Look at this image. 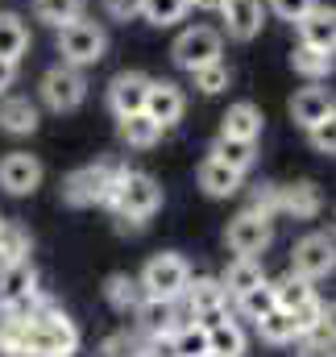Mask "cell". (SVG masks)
Returning a JSON list of instances; mask_svg holds the SVG:
<instances>
[{
  "label": "cell",
  "mask_w": 336,
  "mask_h": 357,
  "mask_svg": "<svg viewBox=\"0 0 336 357\" xmlns=\"http://www.w3.org/2000/svg\"><path fill=\"white\" fill-rule=\"evenodd\" d=\"M79 349V328L67 312H59L50 299L21 320V337H17V357H71Z\"/></svg>",
  "instance_id": "6da1fadb"
},
{
  "label": "cell",
  "mask_w": 336,
  "mask_h": 357,
  "mask_svg": "<svg viewBox=\"0 0 336 357\" xmlns=\"http://www.w3.org/2000/svg\"><path fill=\"white\" fill-rule=\"evenodd\" d=\"M112 212L129 225V229H142L158 208H162V187L158 178L146 175V171H121L112 183V195H108Z\"/></svg>",
  "instance_id": "7a4b0ae2"
},
{
  "label": "cell",
  "mask_w": 336,
  "mask_h": 357,
  "mask_svg": "<svg viewBox=\"0 0 336 357\" xmlns=\"http://www.w3.org/2000/svg\"><path fill=\"white\" fill-rule=\"evenodd\" d=\"M59 54H63L67 67H91L108 54V33L96 21L75 17V21L59 25Z\"/></svg>",
  "instance_id": "3957f363"
},
{
  "label": "cell",
  "mask_w": 336,
  "mask_h": 357,
  "mask_svg": "<svg viewBox=\"0 0 336 357\" xmlns=\"http://www.w3.org/2000/svg\"><path fill=\"white\" fill-rule=\"evenodd\" d=\"M121 175V167L112 162H91V167H79L63 178V199L71 208H91V204H108L112 195V183Z\"/></svg>",
  "instance_id": "277c9868"
},
{
  "label": "cell",
  "mask_w": 336,
  "mask_h": 357,
  "mask_svg": "<svg viewBox=\"0 0 336 357\" xmlns=\"http://www.w3.org/2000/svg\"><path fill=\"white\" fill-rule=\"evenodd\" d=\"M137 282H142L146 299H178L187 291V282H191V266L178 254H154Z\"/></svg>",
  "instance_id": "5b68a950"
},
{
  "label": "cell",
  "mask_w": 336,
  "mask_h": 357,
  "mask_svg": "<svg viewBox=\"0 0 336 357\" xmlns=\"http://www.w3.org/2000/svg\"><path fill=\"white\" fill-rule=\"evenodd\" d=\"M170 54H174V63H178L183 71H195V67L216 63V59L224 54V38H220V29H212V25H191V29H183V33L174 38Z\"/></svg>",
  "instance_id": "8992f818"
},
{
  "label": "cell",
  "mask_w": 336,
  "mask_h": 357,
  "mask_svg": "<svg viewBox=\"0 0 336 357\" xmlns=\"http://www.w3.org/2000/svg\"><path fill=\"white\" fill-rule=\"evenodd\" d=\"M291 270L295 274H303V278H328L336 270V241L328 233H307V237H299L295 241V250H291Z\"/></svg>",
  "instance_id": "52a82bcc"
},
{
  "label": "cell",
  "mask_w": 336,
  "mask_h": 357,
  "mask_svg": "<svg viewBox=\"0 0 336 357\" xmlns=\"http://www.w3.org/2000/svg\"><path fill=\"white\" fill-rule=\"evenodd\" d=\"M270 237H274L270 216H261V212H253V208H245L241 216H233L229 229H224V241H229V250H233L237 258H257V254L270 245Z\"/></svg>",
  "instance_id": "ba28073f"
},
{
  "label": "cell",
  "mask_w": 336,
  "mask_h": 357,
  "mask_svg": "<svg viewBox=\"0 0 336 357\" xmlns=\"http://www.w3.org/2000/svg\"><path fill=\"white\" fill-rule=\"evenodd\" d=\"M84 96H87V84H84V75H79V67L59 63V67H50L42 75V100L54 112H75L84 104Z\"/></svg>",
  "instance_id": "9c48e42d"
},
{
  "label": "cell",
  "mask_w": 336,
  "mask_h": 357,
  "mask_svg": "<svg viewBox=\"0 0 336 357\" xmlns=\"http://www.w3.org/2000/svg\"><path fill=\"white\" fill-rule=\"evenodd\" d=\"M187 316L199 324H216L220 316H229V291L220 287V278H191L187 282Z\"/></svg>",
  "instance_id": "30bf717a"
},
{
  "label": "cell",
  "mask_w": 336,
  "mask_h": 357,
  "mask_svg": "<svg viewBox=\"0 0 336 357\" xmlns=\"http://www.w3.org/2000/svg\"><path fill=\"white\" fill-rule=\"evenodd\" d=\"M183 108H187V96L178 84H170V79H150V91H146V116L158 125V129H170V125H178L183 121Z\"/></svg>",
  "instance_id": "8fae6325"
},
{
  "label": "cell",
  "mask_w": 336,
  "mask_h": 357,
  "mask_svg": "<svg viewBox=\"0 0 336 357\" xmlns=\"http://www.w3.org/2000/svg\"><path fill=\"white\" fill-rule=\"evenodd\" d=\"M0 187L8 195H33L42 187V162L25 150H13L0 158Z\"/></svg>",
  "instance_id": "7c38bea8"
},
{
  "label": "cell",
  "mask_w": 336,
  "mask_h": 357,
  "mask_svg": "<svg viewBox=\"0 0 336 357\" xmlns=\"http://www.w3.org/2000/svg\"><path fill=\"white\" fill-rule=\"evenodd\" d=\"M216 8L233 42H253L261 33V21H266L261 0H216Z\"/></svg>",
  "instance_id": "4fadbf2b"
},
{
  "label": "cell",
  "mask_w": 336,
  "mask_h": 357,
  "mask_svg": "<svg viewBox=\"0 0 336 357\" xmlns=\"http://www.w3.org/2000/svg\"><path fill=\"white\" fill-rule=\"evenodd\" d=\"M146 91H150V75L146 71H121L108 84V104L116 116H133L146 108Z\"/></svg>",
  "instance_id": "5bb4252c"
},
{
  "label": "cell",
  "mask_w": 336,
  "mask_h": 357,
  "mask_svg": "<svg viewBox=\"0 0 336 357\" xmlns=\"http://www.w3.org/2000/svg\"><path fill=\"white\" fill-rule=\"evenodd\" d=\"M299 25V42L303 46H316V50H324V54H336V8L328 4H316L303 21H295Z\"/></svg>",
  "instance_id": "9a60e30c"
},
{
  "label": "cell",
  "mask_w": 336,
  "mask_h": 357,
  "mask_svg": "<svg viewBox=\"0 0 336 357\" xmlns=\"http://www.w3.org/2000/svg\"><path fill=\"white\" fill-rule=\"evenodd\" d=\"M333 112H336V96L328 88H303V91H295V100H291V116H295V125H303V129L320 125V121L333 116Z\"/></svg>",
  "instance_id": "2e32d148"
},
{
  "label": "cell",
  "mask_w": 336,
  "mask_h": 357,
  "mask_svg": "<svg viewBox=\"0 0 336 357\" xmlns=\"http://www.w3.org/2000/svg\"><path fill=\"white\" fill-rule=\"evenodd\" d=\"M199 187H204L212 199H229V195L241 191V171H233L229 162H220L216 154H208V158L199 162Z\"/></svg>",
  "instance_id": "e0dca14e"
},
{
  "label": "cell",
  "mask_w": 336,
  "mask_h": 357,
  "mask_svg": "<svg viewBox=\"0 0 336 357\" xmlns=\"http://www.w3.org/2000/svg\"><path fill=\"white\" fill-rule=\"evenodd\" d=\"M278 212H287L295 220H312L320 212V187L316 183H287V187H278Z\"/></svg>",
  "instance_id": "ac0fdd59"
},
{
  "label": "cell",
  "mask_w": 336,
  "mask_h": 357,
  "mask_svg": "<svg viewBox=\"0 0 336 357\" xmlns=\"http://www.w3.org/2000/svg\"><path fill=\"white\" fill-rule=\"evenodd\" d=\"M220 137H241V142H257L261 137V108L241 100L220 116Z\"/></svg>",
  "instance_id": "d6986e66"
},
{
  "label": "cell",
  "mask_w": 336,
  "mask_h": 357,
  "mask_svg": "<svg viewBox=\"0 0 336 357\" xmlns=\"http://www.w3.org/2000/svg\"><path fill=\"white\" fill-rule=\"evenodd\" d=\"M0 129L13 137H25L38 129V108L25 96H0Z\"/></svg>",
  "instance_id": "ffe728a7"
},
{
  "label": "cell",
  "mask_w": 336,
  "mask_h": 357,
  "mask_svg": "<svg viewBox=\"0 0 336 357\" xmlns=\"http://www.w3.org/2000/svg\"><path fill=\"white\" fill-rule=\"evenodd\" d=\"M137 320H142L146 337H170L178 328V307H174V299H142Z\"/></svg>",
  "instance_id": "44dd1931"
},
{
  "label": "cell",
  "mask_w": 336,
  "mask_h": 357,
  "mask_svg": "<svg viewBox=\"0 0 336 357\" xmlns=\"http://www.w3.org/2000/svg\"><path fill=\"white\" fill-rule=\"evenodd\" d=\"M208 354L212 357H241L245 354V333L237 320L220 316L216 324H208Z\"/></svg>",
  "instance_id": "7402d4cb"
},
{
  "label": "cell",
  "mask_w": 336,
  "mask_h": 357,
  "mask_svg": "<svg viewBox=\"0 0 336 357\" xmlns=\"http://www.w3.org/2000/svg\"><path fill=\"white\" fill-rule=\"evenodd\" d=\"M25 50H29V29H25V21H21L17 13H0V59L17 67V63L25 59Z\"/></svg>",
  "instance_id": "603a6c76"
},
{
  "label": "cell",
  "mask_w": 336,
  "mask_h": 357,
  "mask_svg": "<svg viewBox=\"0 0 336 357\" xmlns=\"http://www.w3.org/2000/svg\"><path fill=\"white\" fill-rule=\"evenodd\" d=\"M29 291H38V270L29 266V258L0 266V303H13V299H21Z\"/></svg>",
  "instance_id": "cb8c5ba5"
},
{
  "label": "cell",
  "mask_w": 336,
  "mask_h": 357,
  "mask_svg": "<svg viewBox=\"0 0 336 357\" xmlns=\"http://www.w3.org/2000/svg\"><path fill=\"white\" fill-rule=\"evenodd\" d=\"M291 67H295V75H303V79H312V84H320V79H328L336 67V54H324V50H316V46H295L291 50Z\"/></svg>",
  "instance_id": "d4e9b609"
},
{
  "label": "cell",
  "mask_w": 336,
  "mask_h": 357,
  "mask_svg": "<svg viewBox=\"0 0 336 357\" xmlns=\"http://www.w3.org/2000/svg\"><path fill=\"white\" fill-rule=\"evenodd\" d=\"M104 299H108L116 312H137L142 299H146V291H142V282H137L133 274H108V282H104Z\"/></svg>",
  "instance_id": "484cf974"
},
{
  "label": "cell",
  "mask_w": 336,
  "mask_h": 357,
  "mask_svg": "<svg viewBox=\"0 0 336 357\" xmlns=\"http://www.w3.org/2000/svg\"><path fill=\"white\" fill-rule=\"evenodd\" d=\"M316 295V287H312V278H303V274H282L278 282H274V307L278 312H295L299 303H307Z\"/></svg>",
  "instance_id": "4316f807"
},
{
  "label": "cell",
  "mask_w": 336,
  "mask_h": 357,
  "mask_svg": "<svg viewBox=\"0 0 336 357\" xmlns=\"http://www.w3.org/2000/svg\"><path fill=\"white\" fill-rule=\"evenodd\" d=\"M266 278V270H261V262L257 258H233L229 262V270H224V278H220V287L237 299V295H245L250 287H257Z\"/></svg>",
  "instance_id": "83f0119b"
},
{
  "label": "cell",
  "mask_w": 336,
  "mask_h": 357,
  "mask_svg": "<svg viewBox=\"0 0 336 357\" xmlns=\"http://www.w3.org/2000/svg\"><path fill=\"white\" fill-rule=\"evenodd\" d=\"M170 349H174V357H212L208 354V324H199V320L178 324L170 333Z\"/></svg>",
  "instance_id": "f1b7e54d"
},
{
  "label": "cell",
  "mask_w": 336,
  "mask_h": 357,
  "mask_svg": "<svg viewBox=\"0 0 336 357\" xmlns=\"http://www.w3.org/2000/svg\"><path fill=\"white\" fill-rule=\"evenodd\" d=\"M116 129H121V142H125V146H133V150H150V146L162 137V129H158L146 112L121 116V125H116Z\"/></svg>",
  "instance_id": "f546056e"
},
{
  "label": "cell",
  "mask_w": 336,
  "mask_h": 357,
  "mask_svg": "<svg viewBox=\"0 0 336 357\" xmlns=\"http://www.w3.org/2000/svg\"><path fill=\"white\" fill-rule=\"evenodd\" d=\"M187 13H191V4H187V0H137V17H146V21H150V25H158V29L178 25Z\"/></svg>",
  "instance_id": "4dcf8cb0"
},
{
  "label": "cell",
  "mask_w": 336,
  "mask_h": 357,
  "mask_svg": "<svg viewBox=\"0 0 336 357\" xmlns=\"http://www.w3.org/2000/svg\"><path fill=\"white\" fill-rule=\"evenodd\" d=\"M212 154H216L220 162H229L233 171H241V175H245L253 162H257V142H241V137H216Z\"/></svg>",
  "instance_id": "1f68e13d"
},
{
  "label": "cell",
  "mask_w": 336,
  "mask_h": 357,
  "mask_svg": "<svg viewBox=\"0 0 336 357\" xmlns=\"http://www.w3.org/2000/svg\"><path fill=\"white\" fill-rule=\"evenodd\" d=\"M25 258H29V233L13 220H0V266L25 262Z\"/></svg>",
  "instance_id": "d6a6232c"
},
{
  "label": "cell",
  "mask_w": 336,
  "mask_h": 357,
  "mask_svg": "<svg viewBox=\"0 0 336 357\" xmlns=\"http://www.w3.org/2000/svg\"><path fill=\"white\" fill-rule=\"evenodd\" d=\"M253 324H257V337H261L266 345H291V341H295V324H291V316L278 312V307L266 312V316L253 320Z\"/></svg>",
  "instance_id": "836d02e7"
},
{
  "label": "cell",
  "mask_w": 336,
  "mask_h": 357,
  "mask_svg": "<svg viewBox=\"0 0 336 357\" xmlns=\"http://www.w3.org/2000/svg\"><path fill=\"white\" fill-rule=\"evenodd\" d=\"M33 17L59 29L75 17H84V0H33Z\"/></svg>",
  "instance_id": "e575fe53"
},
{
  "label": "cell",
  "mask_w": 336,
  "mask_h": 357,
  "mask_svg": "<svg viewBox=\"0 0 336 357\" xmlns=\"http://www.w3.org/2000/svg\"><path fill=\"white\" fill-rule=\"evenodd\" d=\"M237 307H241V316H245V320H261L266 312H274V287L261 278V282L250 287L245 295H237Z\"/></svg>",
  "instance_id": "d590c367"
},
{
  "label": "cell",
  "mask_w": 336,
  "mask_h": 357,
  "mask_svg": "<svg viewBox=\"0 0 336 357\" xmlns=\"http://www.w3.org/2000/svg\"><path fill=\"white\" fill-rule=\"evenodd\" d=\"M291 316V324H295V337H312V333H320L324 328V303L312 295L307 303H299L295 312H287Z\"/></svg>",
  "instance_id": "8d00e7d4"
},
{
  "label": "cell",
  "mask_w": 336,
  "mask_h": 357,
  "mask_svg": "<svg viewBox=\"0 0 336 357\" xmlns=\"http://www.w3.org/2000/svg\"><path fill=\"white\" fill-rule=\"evenodd\" d=\"M191 79H195V88L204 91V96H216V91L229 88L233 71L224 67V59H216V63H204V67H195V71H191Z\"/></svg>",
  "instance_id": "74e56055"
},
{
  "label": "cell",
  "mask_w": 336,
  "mask_h": 357,
  "mask_svg": "<svg viewBox=\"0 0 336 357\" xmlns=\"http://www.w3.org/2000/svg\"><path fill=\"white\" fill-rule=\"evenodd\" d=\"M307 137H312V150H316V154L336 158V112H333V116H324L320 125H312V129H307Z\"/></svg>",
  "instance_id": "f35d334b"
},
{
  "label": "cell",
  "mask_w": 336,
  "mask_h": 357,
  "mask_svg": "<svg viewBox=\"0 0 336 357\" xmlns=\"http://www.w3.org/2000/svg\"><path fill=\"white\" fill-rule=\"evenodd\" d=\"M100 357H146V345L137 337H129V333H116V337H108L100 345Z\"/></svg>",
  "instance_id": "ab89813d"
},
{
  "label": "cell",
  "mask_w": 336,
  "mask_h": 357,
  "mask_svg": "<svg viewBox=\"0 0 336 357\" xmlns=\"http://www.w3.org/2000/svg\"><path fill=\"white\" fill-rule=\"evenodd\" d=\"M303 345H299V354L295 357H336V341L320 328V333H312V337H299Z\"/></svg>",
  "instance_id": "60d3db41"
},
{
  "label": "cell",
  "mask_w": 336,
  "mask_h": 357,
  "mask_svg": "<svg viewBox=\"0 0 336 357\" xmlns=\"http://www.w3.org/2000/svg\"><path fill=\"white\" fill-rule=\"evenodd\" d=\"M320 0H270V8H274V17H282V21H303L312 8H316Z\"/></svg>",
  "instance_id": "b9f144b4"
},
{
  "label": "cell",
  "mask_w": 336,
  "mask_h": 357,
  "mask_svg": "<svg viewBox=\"0 0 336 357\" xmlns=\"http://www.w3.org/2000/svg\"><path fill=\"white\" fill-rule=\"evenodd\" d=\"M253 212L274 216V212H278V187H261V191L253 195Z\"/></svg>",
  "instance_id": "7bdbcfd3"
},
{
  "label": "cell",
  "mask_w": 336,
  "mask_h": 357,
  "mask_svg": "<svg viewBox=\"0 0 336 357\" xmlns=\"http://www.w3.org/2000/svg\"><path fill=\"white\" fill-rule=\"evenodd\" d=\"M104 8H108V17H116V21L137 17V0H104Z\"/></svg>",
  "instance_id": "ee69618b"
},
{
  "label": "cell",
  "mask_w": 336,
  "mask_h": 357,
  "mask_svg": "<svg viewBox=\"0 0 336 357\" xmlns=\"http://www.w3.org/2000/svg\"><path fill=\"white\" fill-rule=\"evenodd\" d=\"M13 75H17V67L0 59V96H8V88H13Z\"/></svg>",
  "instance_id": "f6af8a7d"
},
{
  "label": "cell",
  "mask_w": 336,
  "mask_h": 357,
  "mask_svg": "<svg viewBox=\"0 0 336 357\" xmlns=\"http://www.w3.org/2000/svg\"><path fill=\"white\" fill-rule=\"evenodd\" d=\"M324 333L336 341V303H328V307H324Z\"/></svg>",
  "instance_id": "bcb514c9"
},
{
  "label": "cell",
  "mask_w": 336,
  "mask_h": 357,
  "mask_svg": "<svg viewBox=\"0 0 336 357\" xmlns=\"http://www.w3.org/2000/svg\"><path fill=\"white\" fill-rule=\"evenodd\" d=\"M187 4H195V8H216V0H187Z\"/></svg>",
  "instance_id": "7dc6e473"
},
{
  "label": "cell",
  "mask_w": 336,
  "mask_h": 357,
  "mask_svg": "<svg viewBox=\"0 0 336 357\" xmlns=\"http://www.w3.org/2000/svg\"><path fill=\"white\" fill-rule=\"evenodd\" d=\"M0 220H4V216H0Z\"/></svg>",
  "instance_id": "c3c4849f"
}]
</instances>
